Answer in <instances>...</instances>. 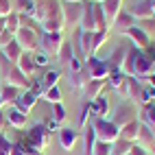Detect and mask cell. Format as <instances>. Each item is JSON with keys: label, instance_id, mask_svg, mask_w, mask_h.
Here are the masks:
<instances>
[{"label": "cell", "instance_id": "obj_28", "mask_svg": "<svg viewBox=\"0 0 155 155\" xmlns=\"http://www.w3.org/2000/svg\"><path fill=\"white\" fill-rule=\"evenodd\" d=\"M57 59H59L61 68H66V70H68L70 61L74 59V50H72V44H70V42H66V39H64V44H61L59 53H57Z\"/></svg>", "mask_w": 155, "mask_h": 155}, {"label": "cell", "instance_id": "obj_48", "mask_svg": "<svg viewBox=\"0 0 155 155\" xmlns=\"http://www.w3.org/2000/svg\"><path fill=\"white\" fill-rule=\"evenodd\" d=\"M129 155H149V153L144 151V149L140 147V144H136V142H133V144H131V151H129Z\"/></svg>", "mask_w": 155, "mask_h": 155}, {"label": "cell", "instance_id": "obj_26", "mask_svg": "<svg viewBox=\"0 0 155 155\" xmlns=\"http://www.w3.org/2000/svg\"><path fill=\"white\" fill-rule=\"evenodd\" d=\"M138 120L147 127H155V105L153 103H147L138 109Z\"/></svg>", "mask_w": 155, "mask_h": 155}, {"label": "cell", "instance_id": "obj_25", "mask_svg": "<svg viewBox=\"0 0 155 155\" xmlns=\"http://www.w3.org/2000/svg\"><path fill=\"white\" fill-rule=\"evenodd\" d=\"M79 28L90 31V33H96V26H94V13H92V2H85V5H83V15H81Z\"/></svg>", "mask_w": 155, "mask_h": 155}, {"label": "cell", "instance_id": "obj_20", "mask_svg": "<svg viewBox=\"0 0 155 155\" xmlns=\"http://www.w3.org/2000/svg\"><path fill=\"white\" fill-rule=\"evenodd\" d=\"M131 26H136V20H133V15L129 13V11H122L116 15V20L111 22V26L109 28H114V31H118V33H125V31H129Z\"/></svg>", "mask_w": 155, "mask_h": 155}, {"label": "cell", "instance_id": "obj_35", "mask_svg": "<svg viewBox=\"0 0 155 155\" xmlns=\"http://www.w3.org/2000/svg\"><path fill=\"white\" fill-rule=\"evenodd\" d=\"M20 92L22 90H18V87H13V85H2L0 87V96H2V101H5V105H13V103L18 101V96H20Z\"/></svg>", "mask_w": 155, "mask_h": 155}, {"label": "cell", "instance_id": "obj_7", "mask_svg": "<svg viewBox=\"0 0 155 155\" xmlns=\"http://www.w3.org/2000/svg\"><path fill=\"white\" fill-rule=\"evenodd\" d=\"M5 83L13 85L18 90H31V79L24 77L22 70H20L15 64H9V61H7V72H5Z\"/></svg>", "mask_w": 155, "mask_h": 155}, {"label": "cell", "instance_id": "obj_60", "mask_svg": "<svg viewBox=\"0 0 155 155\" xmlns=\"http://www.w3.org/2000/svg\"><path fill=\"white\" fill-rule=\"evenodd\" d=\"M98 2H103V0H98Z\"/></svg>", "mask_w": 155, "mask_h": 155}, {"label": "cell", "instance_id": "obj_11", "mask_svg": "<svg viewBox=\"0 0 155 155\" xmlns=\"http://www.w3.org/2000/svg\"><path fill=\"white\" fill-rule=\"evenodd\" d=\"M136 144H140L149 155H155V127H147L140 122V133H138Z\"/></svg>", "mask_w": 155, "mask_h": 155}, {"label": "cell", "instance_id": "obj_49", "mask_svg": "<svg viewBox=\"0 0 155 155\" xmlns=\"http://www.w3.org/2000/svg\"><path fill=\"white\" fill-rule=\"evenodd\" d=\"M7 125H9V122H7V114H5L2 109H0V133H5Z\"/></svg>", "mask_w": 155, "mask_h": 155}, {"label": "cell", "instance_id": "obj_47", "mask_svg": "<svg viewBox=\"0 0 155 155\" xmlns=\"http://www.w3.org/2000/svg\"><path fill=\"white\" fill-rule=\"evenodd\" d=\"M11 39H13V33H9V31L5 28L2 33H0V48H2V46H7L9 42H11Z\"/></svg>", "mask_w": 155, "mask_h": 155}, {"label": "cell", "instance_id": "obj_14", "mask_svg": "<svg viewBox=\"0 0 155 155\" xmlns=\"http://www.w3.org/2000/svg\"><path fill=\"white\" fill-rule=\"evenodd\" d=\"M125 35L131 39V44H133V48H138V50H147L153 42H151V37L144 33V31L136 24V26H131L129 31H125Z\"/></svg>", "mask_w": 155, "mask_h": 155}, {"label": "cell", "instance_id": "obj_8", "mask_svg": "<svg viewBox=\"0 0 155 155\" xmlns=\"http://www.w3.org/2000/svg\"><path fill=\"white\" fill-rule=\"evenodd\" d=\"M61 44H64V33H42V37H39V50H44V53L50 57L59 53Z\"/></svg>", "mask_w": 155, "mask_h": 155}, {"label": "cell", "instance_id": "obj_54", "mask_svg": "<svg viewBox=\"0 0 155 155\" xmlns=\"http://www.w3.org/2000/svg\"><path fill=\"white\" fill-rule=\"evenodd\" d=\"M5 31V18H0V33Z\"/></svg>", "mask_w": 155, "mask_h": 155}, {"label": "cell", "instance_id": "obj_53", "mask_svg": "<svg viewBox=\"0 0 155 155\" xmlns=\"http://www.w3.org/2000/svg\"><path fill=\"white\" fill-rule=\"evenodd\" d=\"M24 155H44L42 151H33V149H31V151H24Z\"/></svg>", "mask_w": 155, "mask_h": 155}, {"label": "cell", "instance_id": "obj_36", "mask_svg": "<svg viewBox=\"0 0 155 155\" xmlns=\"http://www.w3.org/2000/svg\"><path fill=\"white\" fill-rule=\"evenodd\" d=\"M83 155H92V151H94V144H96V136H94V129H92L90 125L85 127V136H83Z\"/></svg>", "mask_w": 155, "mask_h": 155}, {"label": "cell", "instance_id": "obj_6", "mask_svg": "<svg viewBox=\"0 0 155 155\" xmlns=\"http://www.w3.org/2000/svg\"><path fill=\"white\" fill-rule=\"evenodd\" d=\"M39 37H42V33H35V31L24 28V26H20L15 31V35H13V39L20 44V48H22L24 53H35L39 48Z\"/></svg>", "mask_w": 155, "mask_h": 155}, {"label": "cell", "instance_id": "obj_57", "mask_svg": "<svg viewBox=\"0 0 155 155\" xmlns=\"http://www.w3.org/2000/svg\"><path fill=\"white\" fill-rule=\"evenodd\" d=\"M0 87H2V72H0Z\"/></svg>", "mask_w": 155, "mask_h": 155}, {"label": "cell", "instance_id": "obj_16", "mask_svg": "<svg viewBox=\"0 0 155 155\" xmlns=\"http://www.w3.org/2000/svg\"><path fill=\"white\" fill-rule=\"evenodd\" d=\"M59 77H61V74H59L57 70H48V72H46V74H44L42 79H37V83H35V87H31V90H35L37 94L42 96V94H44L46 90H50V87H55V85L59 83Z\"/></svg>", "mask_w": 155, "mask_h": 155}, {"label": "cell", "instance_id": "obj_15", "mask_svg": "<svg viewBox=\"0 0 155 155\" xmlns=\"http://www.w3.org/2000/svg\"><path fill=\"white\" fill-rule=\"evenodd\" d=\"M133 20H140V22H144V20H153V0H138L136 5L131 7V11Z\"/></svg>", "mask_w": 155, "mask_h": 155}, {"label": "cell", "instance_id": "obj_59", "mask_svg": "<svg viewBox=\"0 0 155 155\" xmlns=\"http://www.w3.org/2000/svg\"><path fill=\"white\" fill-rule=\"evenodd\" d=\"M85 2H98V0H85Z\"/></svg>", "mask_w": 155, "mask_h": 155}, {"label": "cell", "instance_id": "obj_42", "mask_svg": "<svg viewBox=\"0 0 155 155\" xmlns=\"http://www.w3.org/2000/svg\"><path fill=\"white\" fill-rule=\"evenodd\" d=\"M66 118H68V114H66L64 103H55V105H53V120L61 125V122H64Z\"/></svg>", "mask_w": 155, "mask_h": 155}, {"label": "cell", "instance_id": "obj_58", "mask_svg": "<svg viewBox=\"0 0 155 155\" xmlns=\"http://www.w3.org/2000/svg\"><path fill=\"white\" fill-rule=\"evenodd\" d=\"M153 18H155V0H153Z\"/></svg>", "mask_w": 155, "mask_h": 155}, {"label": "cell", "instance_id": "obj_18", "mask_svg": "<svg viewBox=\"0 0 155 155\" xmlns=\"http://www.w3.org/2000/svg\"><path fill=\"white\" fill-rule=\"evenodd\" d=\"M5 114H7V122H9V127H13V129H18V131H22V129L26 127L28 116H26V114H22L18 107L9 105V111H5Z\"/></svg>", "mask_w": 155, "mask_h": 155}, {"label": "cell", "instance_id": "obj_24", "mask_svg": "<svg viewBox=\"0 0 155 155\" xmlns=\"http://www.w3.org/2000/svg\"><path fill=\"white\" fill-rule=\"evenodd\" d=\"M101 7H103V11H105V18H107L109 26H111V22L116 20V15L122 11V0H103Z\"/></svg>", "mask_w": 155, "mask_h": 155}, {"label": "cell", "instance_id": "obj_32", "mask_svg": "<svg viewBox=\"0 0 155 155\" xmlns=\"http://www.w3.org/2000/svg\"><path fill=\"white\" fill-rule=\"evenodd\" d=\"M64 18H53V20H46L42 22V33H64Z\"/></svg>", "mask_w": 155, "mask_h": 155}, {"label": "cell", "instance_id": "obj_33", "mask_svg": "<svg viewBox=\"0 0 155 155\" xmlns=\"http://www.w3.org/2000/svg\"><path fill=\"white\" fill-rule=\"evenodd\" d=\"M142 85L136 77H127V90H129V101L140 103V94H142Z\"/></svg>", "mask_w": 155, "mask_h": 155}, {"label": "cell", "instance_id": "obj_39", "mask_svg": "<svg viewBox=\"0 0 155 155\" xmlns=\"http://www.w3.org/2000/svg\"><path fill=\"white\" fill-rule=\"evenodd\" d=\"M5 28L9 31V33H13L15 35V31L20 28V13H15V11H11L7 18H5Z\"/></svg>", "mask_w": 155, "mask_h": 155}, {"label": "cell", "instance_id": "obj_1", "mask_svg": "<svg viewBox=\"0 0 155 155\" xmlns=\"http://www.w3.org/2000/svg\"><path fill=\"white\" fill-rule=\"evenodd\" d=\"M122 72L129 74V77H136L140 83H147L149 74L153 72V64H151V59L147 57L144 50L129 48V53L125 57V64H122Z\"/></svg>", "mask_w": 155, "mask_h": 155}, {"label": "cell", "instance_id": "obj_46", "mask_svg": "<svg viewBox=\"0 0 155 155\" xmlns=\"http://www.w3.org/2000/svg\"><path fill=\"white\" fill-rule=\"evenodd\" d=\"M11 140H9L5 133H0V155H9V151H11Z\"/></svg>", "mask_w": 155, "mask_h": 155}, {"label": "cell", "instance_id": "obj_37", "mask_svg": "<svg viewBox=\"0 0 155 155\" xmlns=\"http://www.w3.org/2000/svg\"><path fill=\"white\" fill-rule=\"evenodd\" d=\"M107 37H109V28H105V31H96V33H94V42H92V55H96L98 50L105 46Z\"/></svg>", "mask_w": 155, "mask_h": 155}, {"label": "cell", "instance_id": "obj_13", "mask_svg": "<svg viewBox=\"0 0 155 155\" xmlns=\"http://www.w3.org/2000/svg\"><path fill=\"white\" fill-rule=\"evenodd\" d=\"M107 87H109L107 85V79H90L87 83L83 85V96L87 101H94V98H98V96L105 94Z\"/></svg>", "mask_w": 155, "mask_h": 155}, {"label": "cell", "instance_id": "obj_29", "mask_svg": "<svg viewBox=\"0 0 155 155\" xmlns=\"http://www.w3.org/2000/svg\"><path fill=\"white\" fill-rule=\"evenodd\" d=\"M92 13H94V26H96V31L109 28V22H107V18H105V11H103L101 2H92Z\"/></svg>", "mask_w": 155, "mask_h": 155}, {"label": "cell", "instance_id": "obj_23", "mask_svg": "<svg viewBox=\"0 0 155 155\" xmlns=\"http://www.w3.org/2000/svg\"><path fill=\"white\" fill-rule=\"evenodd\" d=\"M0 50H2V55H5V61H9V64H18L20 57L24 55V50L20 48V44L15 42V39H11V42H9L7 46H2Z\"/></svg>", "mask_w": 155, "mask_h": 155}, {"label": "cell", "instance_id": "obj_40", "mask_svg": "<svg viewBox=\"0 0 155 155\" xmlns=\"http://www.w3.org/2000/svg\"><path fill=\"white\" fill-rule=\"evenodd\" d=\"M155 101V87H151L149 83L142 85V94H140V105H147V103Z\"/></svg>", "mask_w": 155, "mask_h": 155}, {"label": "cell", "instance_id": "obj_43", "mask_svg": "<svg viewBox=\"0 0 155 155\" xmlns=\"http://www.w3.org/2000/svg\"><path fill=\"white\" fill-rule=\"evenodd\" d=\"M42 96H44V101H50L55 105V103H61V90H59V85H55V87L46 90Z\"/></svg>", "mask_w": 155, "mask_h": 155}, {"label": "cell", "instance_id": "obj_38", "mask_svg": "<svg viewBox=\"0 0 155 155\" xmlns=\"http://www.w3.org/2000/svg\"><path fill=\"white\" fill-rule=\"evenodd\" d=\"M131 144H133V142L118 138L116 142L111 144V155H129V151H131Z\"/></svg>", "mask_w": 155, "mask_h": 155}, {"label": "cell", "instance_id": "obj_4", "mask_svg": "<svg viewBox=\"0 0 155 155\" xmlns=\"http://www.w3.org/2000/svg\"><path fill=\"white\" fill-rule=\"evenodd\" d=\"M107 118L116 127H125V125H129V122L138 120V107H136V103H133V101H120Z\"/></svg>", "mask_w": 155, "mask_h": 155}, {"label": "cell", "instance_id": "obj_41", "mask_svg": "<svg viewBox=\"0 0 155 155\" xmlns=\"http://www.w3.org/2000/svg\"><path fill=\"white\" fill-rule=\"evenodd\" d=\"M92 118V114H90V103H85L83 107H81V111H79V116H77V122H79V127L81 129H85L87 127V120Z\"/></svg>", "mask_w": 155, "mask_h": 155}, {"label": "cell", "instance_id": "obj_5", "mask_svg": "<svg viewBox=\"0 0 155 155\" xmlns=\"http://www.w3.org/2000/svg\"><path fill=\"white\" fill-rule=\"evenodd\" d=\"M33 18L39 24L53 18H61V2L59 0H35V11Z\"/></svg>", "mask_w": 155, "mask_h": 155}, {"label": "cell", "instance_id": "obj_30", "mask_svg": "<svg viewBox=\"0 0 155 155\" xmlns=\"http://www.w3.org/2000/svg\"><path fill=\"white\" fill-rule=\"evenodd\" d=\"M127 77H129V74H125L122 70H109V74H107V85H109L111 90H116V92H118L122 85H125Z\"/></svg>", "mask_w": 155, "mask_h": 155}, {"label": "cell", "instance_id": "obj_2", "mask_svg": "<svg viewBox=\"0 0 155 155\" xmlns=\"http://www.w3.org/2000/svg\"><path fill=\"white\" fill-rule=\"evenodd\" d=\"M50 144V131L48 127L44 125V122H37V125H33L28 131H26V136L22 138V142L18 144V147H22L24 151H42Z\"/></svg>", "mask_w": 155, "mask_h": 155}, {"label": "cell", "instance_id": "obj_51", "mask_svg": "<svg viewBox=\"0 0 155 155\" xmlns=\"http://www.w3.org/2000/svg\"><path fill=\"white\" fill-rule=\"evenodd\" d=\"M48 131H59V122H55V120H48Z\"/></svg>", "mask_w": 155, "mask_h": 155}, {"label": "cell", "instance_id": "obj_55", "mask_svg": "<svg viewBox=\"0 0 155 155\" xmlns=\"http://www.w3.org/2000/svg\"><path fill=\"white\" fill-rule=\"evenodd\" d=\"M64 2H85V0H64Z\"/></svg>", "mask_w": 155, "mask_h": 155}, {"label": "cell", "instance_id": "obj_22", "mask_svg": "<svg viewBox=\"0 0 155 155\" xmlns=\"http://www.w3.org/2000/svg\"><path fill=\"white\" fill-rule=\"evenodd\" d=\"M20 70H22V74L24 77H28V79H33L35 74H37V66H35V61H33V53H24L22 57H20V61L15 64Z\"/></svg>", "mask_w": 155, "mask_h": 155}, {"label": "cell", "instance_id": "obj_34", "mask_svg": "<svg viewBox=\"0 0 155 155\" xmlns=\"http://www.w3.org/2000/svg\"><path fill=\"white\" fill-rule=\"evenodd\" d=\"M13 11L20 15H33L35 0H13Z\"/></svg>", "mask_w": 155, "mask_h": 155}, {"label": "cell", "instance_id": "obj_3", "mask_svg": "<svg viewBox=\"0 0 155 155\" xmlns=\"http://www.w3.org/2000/svg\"><path fill=\"white\" fill-rule=\"evenodd\" d=\"M92 129H94V136L98 142L105 144H114L120 138V127H116L109 118H92Z\"/></svg>", "mask_w": 155, "mask_h": 155}, {"label": "cell", "instance_id": "obj_10", "mask_svg": "<svg viewBox=\"0 0 155 155\" xmlns=\"http://www.w3.org/2000/svg\"><path fill=\"white\" fill-rule=\"evenodd\" d=\"M83 5L85 2H64L61 5V18L64 24H79L83 15Z\"/></svg>", "mask_w": 155, "mask_h": 155}, {"label": "cell", "instance_id": "obj_45", "mask_svg": "<svg viewBox=\"0 0 155 155\" xmlns=\"http://www.w3.org/2000/svg\"><path fill=\"white\" fill-rule=\"evenodd\" d=\"M33 61H35V66H37V68H42V66L48 64L50 59H48V55L44 53V50H39V48H37L35 53H33Z\"/></svg>", "mask_w": 155, "mask_h": 155}, {"label": "cell", "instance_id": "obj_12", "mask_svg": "<svg viewBox=\"0 0 155 155\" xmlns=\"http://www.w3.org/2000/svg\"><path fill=\"white\" fill-rule=\"evenodd\" d=\"M37 101H39V94H37L35 90H22V92H20V96H18V101L13 103V107H18L22 114H26V116H28Z\"/></svg>", "mask_w": 155, "mask_h": 155}, {"label": "cell", "instance_id": "obj_56", "mask_svg": "<svg viewBox=\"0 0 155 155\" xmlns=\"http://www.w3.org/2000/svg\"><path fill=\"white\" fill-rule=\"evenodd\" d=\"M2 107H7V105H5V101H2V96H0V109H2Z\"/></svg>", "mask_w": 155, "mask_h": 155}, {"label": "cell", "instance_id": "obj_27", "mask_svg": "<svg viewBox=\"0 0 155 155\" xmlns=\"http://www.w3.org/2000/svg\"><path fill=\"white\" fill-rule=\"evenodd\" d=\"M127 53H129V48H127V46H118L116 50H114L111 57H109V61H107L109 70H122V64H125Z\"/></svg>", "mask_w": 155, "mask_h": 155}, {"label": "cell", "instance_id": "obj_9", "mask_svg": "<svg viewBox=\"0 0 155 155\" xmlns=\"http://www.w3.org/2000/svg\"><path fill=\"white\" fill-rule=\"evenodd\" d=\"M85 70H87L90 79H107V74H109L107 61L105 59H98L96 55H92V57L85 59Z\"/></svg>", "mask_w": 155, "mask_h": 155}, {"label": "cell", "instance_id": "obj_52", "mask_svg": "<svg viewBox=\"0 0 155 155\" xmlns=\"http://www.w3.org/2000/svg\"><path fill=\"white\" fill-rule=\"evenodd\" d=\"M147 83H149L151 87H155V70H153L151 74H149V79H147Z\"/></svg>", "mask_w": 155, "mask_h": 155}, {"label": "cell", "instance_id": "obj_31", "mask_svg": "<svg viewBox=\"0 0 155 155\" xmlns=\"http://www.w3.org/2000/svg\"><path fill=\"white\" fill-rule=\"evenodd\" d=\"M138 133H140V120H133V122H129V125L120 127V138L122 140L136 142L138 140Z\"/></svg>", "mask_w": 155, "mask_h": 155}, {"label": "cell", "instance_id": "obj_50", "mask_svg": "<svg viewBox=\"0 0 155 155\" xmlns=\"http://www.w3.org/2000/svg\"><path fill=\"white\" fill-rule=\"evenodd\" d=\"M9 155H24V149H22V147H18V144H13L11 151H9Z\"/></svg>", "mask_w": 155, "mask_h": 155}, {"label": "cell", "instance_id": "obj_44", "mask_svg": "<svg viewBox=\"0 0 155 155\" xmlns=\"http://www.w3.org/2000/svg\"><path fill=\"white\" fill-rule=\"evenodd\" d=\"M92 155H111V144H105V142H98L96 140Z\"/></svg>", "mask_w": 155, "mask_h": 155}, {"label": "cell", "instance_id": "obj_21", "mask_svg": "<svg viewBox=\"0 0 155 155\" xmlns=\"http://www.w3.org/2000/svg\"><path fill=\"white\" fill-rule=\"evenodd\" d=\"M87 81H90V74H87L85 66L81 70H68V83H70L72 90H83V85Z\"/></svg>", "mask_w": 155, "mask_h": 155}, {"label": "cell", "instance_id": "obj_19", "mask_svg": "<svg viewBox=\"0 0 155 155\" xmlns=\"http://www.w3.org/2000/svg\"><path fill=\"white\" fill-rule=\"evenodd\" d=\"M77 142H79V133L74 129H68V127H61L59 129V144H61V149L64 151H72L77 147Z\"/></svg>", "mask_w": 155, "mask_h": 155}, {"label": "cell", "instance_id": "obj_17", "mask_svg": "<svg viewBox=\"0 0 155 155\" xmlns=\"http://www.w3.org/2000/svg\"><path fill=\"white\" fill-rule=\"evenodd\" d=\"M90 103V114H92V118H107L109 116V101L107 96L103 94L94 101H87Z\"/></svg>", "mask_w": 155, "mask_h": 155}]
</instances>
